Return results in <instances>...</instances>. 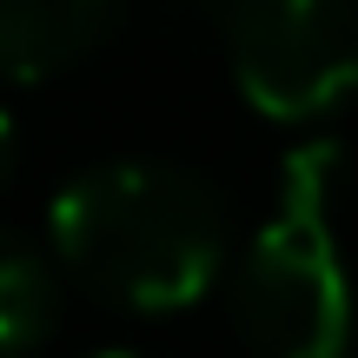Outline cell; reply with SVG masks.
Wrapping results in <instances>:
<instances>
[{
  "mask_svg": "<svg viewBox=\"0 0 358 358\" xmlns=\"http://www.w3.org/2000/svg\"><path fill=\"white\" fill-rule=\"evenodd\" d=\"M53 252L87 292L127 312H179L226 266V213L179 166L113 159L53 192Z\"/></svg>",
  "mask_w": 358,
  "mask_h": 358,
  "instance_id": "6da1fadb",
  "label": "cell"
},
{
  "mask_svg": "<svg viewBox=\"0 0 358 358\" xmlns=\"http://www.w3.org/2000/svg\"><path fill=\"white\" fill-rule=\"evenodd\" d=\"M345 186V146L312 140L285 159L279 206L252 232L232 279V319L259 358H345L352 352V279L332 239Z\"/></svg>",
  "mask_w": 358,
  "mask_h": 358,
  "instance_id": "7a4b0ae2",
  "label": "cell"
},
{
  "mask_svg": "<svg viewBox=\"0 0 358 358\" xmlns=\"http://www.w3.org/2000/svg\"><path fill=\"white\" fill-rule=\"evenodd\" d=\"M226 40L266 120H319L358 93V0H239Z\"/></svg>",
  "mask_w": 358,
  "mask_h": 358,
  "instance_id": "3957f363",
  "label": "cell"
},
{
  "mask_svg": "<svg viewBox=\"0 0 358 358\" xmlns=\"http://www.w3.org/2000/svg\"><path fill=\"white\" fill-rule=\"evenodd\" d=\"M113 0H0V80H47L100 40Z\"/></svg>",
  "mask_w": 358,
  "mask_h": 358,
  "instance_id": "277c9868",
  "label": "cell"
},
{
  "mask_svg": "<svg viewBox=\"0 0 358 358\" xmlns=\"http://www.w3.org/2000/svg\"><path fill=\"white\" fill-rule=\"evenodd\" d=\"M53 319H60V285L47 252L0 226V358L34 352L53 332Z\"/></svg>",
  "mask_w": 358,
  "mask_h": 358,
  "instance_id": "5b68a950",
  "label": "cell"
},
{
  "mask_svg": "<svg viewBox=\"0 0 358 358\" xmlns=\"http://www.w3.org/2000/svg\"><path fill=\"white\" fill-rule=\"evenodd\" d=\"M13 173V120H7V106H0V179Z\"/></svg>",
  "mask_w": 358,
  "mask_h": 358,
  "instance_id": "8992f818",
  "label": "cell"
},
{
  "mask_svg": "<svg viewBox=\"0 0 358 358\" xmlns=\"http://www.w3.org/2000/svg\"><path fill=\"white\" fill-rule=\"evenodd\" d=\"M100 358H140V352H100Z\"/></svg>",
  "mask_w": 358,
  "mask_h": 358,
  "instance_id": "52a82bcc",
  "label": "cell"
}]
</instances>
